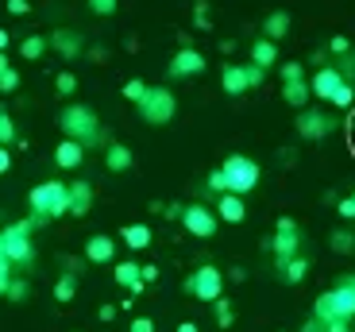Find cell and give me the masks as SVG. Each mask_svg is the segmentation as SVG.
Wrapping results in <instances>:
<instances>
[{
  "instance_id": "obj_54",
  "label": "cell",
  "mask_w": 355,
  "mask_h": 332,
  "mask_svg": "<svg viewBox=\"0 0 355 332\" xmlns=\"http://www.w3.org/2000/svg\"><path fill=\"white\" fill-rule=\"evenodd\" d=\"M97 317H101V321H112V317H116V306H101Z\"/></svg>"
},
{
  "instance_id": "obj_1",
  "label": "cell",
  "mask_w": 355,
  "mask_h": 332,
  "mask_svg": "<svg viewBox=\"0 0 355 332\" xmlns=\"http://www.w3.org/2000/svg\"><path fill=\"white\" fill-rule=\"evenodd\" d=\"M58 124H62L66 139H78L81 147H93L101 139V120L89 105H66L62 116H58Z\"/></svg>"
},
{
  "instance_id": "obj_47",
  "label": "cell",
  "mask_w": 355,
  "mask_h": 332,
  "mask_svg": "<svg viewBox=\"0 0 355 332\" xmlns=\"http://www.w3.org/2000/svg\"><path fill=\"white\" fill-rule=\"evenodd\" d=\"M139 279L147 282V286H151V282H159V267H155V263H147V267H139Z\"/></svg>"
},
{
  "instance_id": "obj_24",
  "label": "cell",
  "mask_w": 355,
  "mask_h": 332,
  "mask_svg": "<svg viewBox=\"0 0 355 332\" xmlns=\"http://www.w3.org/2000/svg\"><path fill=\"white\" fill-rule=\"evenodd\" d=\"M309 81H282V101L290 108H305V101H309Z\"/></svg>"
},
{
  "instance_id": "obj_43",
  "label": "cell",
  "mask_w": 355,
  "mask_h": 332,
  "mask_svg": "<svg viewBox=\"0 0 355 332\" xmlns=\"http://www.w3.org/2000/svg\"><path fill=\"white\" fill-rule=\"evenodd\" d=\"M324 332H352V321H344V317H332V321H324Z\"/></svg>"
},
{
  "instance_id": "obj_15",
  "label": "cell",
  "mask_w": 355,
  "mask_h": 332,
  "mask_svg": "<svg viewBox=\"0 0 355 332\" xmlns=\"http://www.w3.org/2000/svg\"><path fill=\"white\" fill-rule=\"evenodd\" d=\"M112 279L120 282V286L128 290L132 297H139L143 290H147V282L139 279V263H132V259H124V263H116V270H112Z\"/></svg>"
},
{
  "instance_id": "obj_51",
  "label": "cell",
  "mask_w": 355,
  "mask_h": 332,
  "mask_svg": "<svg viewBox=\"0 0 355 332\" xmlns=\"http://www.w3.org/2000/svg\"><path fill=\"white\" fill-rule=\"evenodd\" d=\"M224 279H232V282H243V279H248V270H243V267H228V274H224Z\"/></svg>"
},
{
  "instance_id": "obj_55",
  "label": "cell",
  "mask_w": 355,
  "mask_h": 332,
  "mask_svg": "<svg viewBox=\"0 0 355 332\" xmlns=\"http://www.w3.org/2000/svg\"><path fill=\"white\" fill-rule=\"evenodd\" d=\"M162 213H166L170 220H178V216H182V205H162Z\"/></svg>"
},
{
  "instance_id": "obj_33",
  "label": "cell",
  "mask_w": 355,
  "mask_h": 332,
  "mask_svg": "<svg viewBox=\"0 0 355 332\" xmlns=\"http://www.w3.org/2000/svg\"><path fill=\"white\" fill-rule=\"evenodd\" d=\"M27 294H31L27 279H12V282H8V290H4V297H8V302H27Z\"/></svg>"
},
{
  "instance_id": "obj_30",
  "label": "cell",
  "mask_w": 355,
  "mask_h": 332,
  "mask_svg": "<svg viewBox=\"0 0 355 332\" xmlns=\"http://www.w3.org/2000/svg\"><path fill=\"white\" fill-rule=\"evenodd\" d=\"M213 317H216V324H220V329H232V321H236V313H232V302H224V294L213 302Z\"/></svg>"
},
{
  "instance_id": "obj_31",
  "label": "cell",
  "mask_w": 355,
  "mask_h": 332,
  "mask_svg": "<svg viewBox=\"0 0 355 332\" xmlns=\"http://www.w3.org/2000/svg\"><path fill=\"white\" fill-rule=\"evenodd\" d=\"M54 89L62 93V97H73V93H78V78H73L70 70H62V73H54Z\"/></svg>"
},
{
  "instance_id": "obj_59",
  "label": "cell",
  "mask_w": 355,
  "mask_h": 332,
  "mask_svg": "<svg viewBox=\"0 0 355 332\" xmlns=\"http://www.w3.org/2000/svg\"><path fill=\"white\" fill-rule=\"evenodd\" d=\"M352 201H355V193H352Z\"/></svg>"
},
{
  "instance_id": "obj_34",
  "label": "cell",
  "mask_w": 355,
  "mask_h": 332,
  "mask_svg": "<svg viewBox=\"0 0 355 332\" xmlns=\"http://www.w3.org/2000/svg\"><path fill=\"white\" fill-rule=\"evenodd\" d=\"M278 78L282 81H305V66L302 62H282L278 66Z\"/></svg>"
},
{
  "instance_id": "obj_7",
  "label": "cell",
  "mask_w": 355,
  "mask_h": 332,
  "mask_svg": "<svg viewBox=\"0 0 355 332\" xmlns=\"http://www.w3.org/2000/svg\"><path fill=\"white\" fill-rule=\"evenodd\" d=\"M297 243H302V232H297V220L293 216H278V225H275V240H266V247L275 252V263L278 270L286 267V263L297 255Z\"/></svg>"
},
{
  "instance_id": "obj_21",
  "label": "cell",
  "mask_w": 355,
  "mask_h": 332,
  "mask_svg": "<svg viewBox=\"0 0 355 332\" xmlns=\"http://www.w3.org/2000/svg\"><path fill=\"white\" fill-rule=\"evenodd\" d=\"M290 12H270V16L263 19V39H270V43H278V39L290 35Z\"/></svg>"
},
{
  "instance_id": "obj_23",
  "label": "cell",
  "mask_w": 355,
  "mask_h": 332,
  "mask_svg": "<svg viewBox=\"0 0 355 332\" xmlns=\"http://www.w3.org/2000/svg\"><path fill=\"white\" fill-rule=\"evenodd\" d=\"M275 62H278V43H270V39H259V43H251V66H259V70H270Z\"/></svg>"
},
{
  "instance_id": "obj_42",
  "label": "cell",
  "mask_w": 355,
  "mask_h": 332,
  "mask_svg": "<svg viewBox=\"0 0 355 332\" xmlns=\"http://www.w3.org/2000/svg\"><path fill=\"white\" fill-rule=\"evenodd\" d=\"M8 282H12V263H8V259H0V297H4Z\"/></svg>"
},
{
  "instance_id": "obj_49",
  "label": "cell",
  "mask_w": 355,
  "mask_h": 332,
  "mask_svg": "<svg viewBox=\"0 0 355 332\" xmlns=\"http://www.w3.org/2000/svg\"><path fill=\"white\" fill-rule=\"evenodd\" d=\"M12 171V155H8V147H0V174H8Z\"/></svg>"
},
{
  "instance_id": "obj_36",
  "label": "cell",
  "mask_w": 355,
  "mask_h": 332,
  "mask_svg": "<svg viewBox=\"0 0 355 332\" xmlns=\"http://www.w3.org/2000/svg\"><path fill=\"white\" fill-rule=\"evenodd\" d=\"M120 93H124L128 101H139L143 93H147V81H139V78H132V81H124V85H120Z\"/></svg>"
},
{
  "instance_id": "obj_58",
  "label": "cell",
  "mask_w": 355,
  "mask_h": 332,
  "mask_svg": "<svg viewBox=\"0 0 355 332\" xmlns=\"http://www.w3.org/2000/svg\"><path fill=\"white\" fill-rule=\"evenodd\" d=\"M8 66H12V62H8V54L0 51V70H8Z\"/></svg>"
},
{
  "instance_id": "obj_18",
  "label": "cell",
  "mask_w": 355,
  "mask_h": 332,
  "mask_svg": "<svg viewBox=\"0 0 355 332\" xmlns=\"http://www.w3.org/2000/svg\"><path fill=\"white\" fill-rule=\"evenodd\" d=\"M81 159H85V147H81L78 139H62V143L54 147V162H58L62 171H78Z\"/></svg>"
},
{
  "instance_id": "obj_19",
  "label": "cell",
  "mask_w": 355,
  "mask_h": 332,
  "mask_svg": "<svg viewBox=\"0 0 355 332\" xmlns=\"http://www.w3.org/2000/svg\"><path fill=\"white\" fill-rule=\"evenodd\" d=\"M132 162H135L132 147H124V143H108V147H105V166H108L112 174L132 171Z\"/></svg>"
},
{
  "instance_id": "obj_29",
  "label": "cell",
  "mask_w": 355,
  "mask_h": 332,
  "mask_svg": "<svg viewBox=\"0 0 355 332\" xmlns=\"http://www.w3.org/2000/svg\"><path fill=\"white\" fill-rule=\"evenodd\" d=\"M12 143H16V124H12L8 108L0 105V147H12Z\"/></svg>"
},
{
  "instance_id": "obj_44",
  "label": "cell",
  "mask_w": 355,
  "mask_h": 332,
  "mask_svg": "<svg viewBox=\"0 0 355 332\" xmlns=\"http://www.w3.org/2000/svg\"><path fill=\"white\" fill-rule=\"evenodd\" d=\"M205 186L213 189V193H224V174H220V166H216V171L209 174V182H205Z\"/></svg>"
},
{
  "instance_id": "obj_26",
  "label": "cell",
  "mask_w": 355,
  "mask_h": 332,
  "mask_svg": "<svg viewBox=\"0 0 355 332\" xmlns=\"http://www.w3.org/2000/svg\"><path fill=\"white\" fill-rule=\"evenodd\" d=\"M73 294H78V274H70V270H66L62 279L54 282V302H73Z\"/></svg>"
},
{
  "instance_id": "obj_2",
  "label": "cell",
  "mask_w": 355,
  "mask_h": 332,
  "mask_svg": "<svg viewBox=\"0 0 355 332\" xmlns=\"http://www.w3.org/2000/svg\"><path fill=\"white\" fill-rule=\"evenodd\" d=\"M220 174H224V193H251V189L259 186V178H263V171H259V162L248 159V155H228V159L220 162Z\"/></svg>"
},
{
  "instance_id": "obj_10",
  "label": "cell",
  "mask_w": 355,
  "mask_h": 332,
  "mask_svg": "<svg viewBox=\"0 0 355 332\" xmlns=\"http://www.w3.org/2000/svg\"><path fill=\"white\" fill-rule=\"evenodd\" d=\"M197 73H205V54L197 46H182L170 58V78H197Z\"/></svg>"
},
{
  "instance_id": "obj_14",
  "label": "cell",
  "mask_w": 355,
  "mask_h": 332,
  "mask_svg": "<svg viewBox=\"0 0 355 332\" xmlns=\"http://www.w3.org/2000/svg\"><path fill=\"white\" fill-rule=\"evenodd\" d=\"M116 259V240H112V236H89V240H85V263H97V267H101V263H112Z\"/></svg>"
},
{
  "instance_id": "obj_40",
  "label": "cell",
  "mask_w": 355,
  "mask_h": 332,
  "mask_svg": "<svg viewBox=\"0 0 355 332\" xmlns=\"http://www.w3.org/2000/svg\"><path fill=\"white\" fill-rule=\"evenodd\" d=\"M116 4H120V0H89V12H97V16H112Z\"/></svg>"
},
{
  "instance_id": "obj_46",
  "label": "cell",
  "mask_w": 355,
  "mask_h": 332,
  "mask_svg": "<svg viewBox=\"0 0 355 332\" xmlns=\"http://www.w3.org/2000/svg\"><path fill=\"white\" fill-rule=\"evenodd\" d=\"M128 332H155V321H151V317H135Z\"/></svg>"
},
{
  "instance_id": "obj_37",
  "label": "cell",
  "mask_w": 355,
  "mask_h": 332,
  "mask_svg": "<svg viewBox=\"0 0 355 332\" xmlns=\"http://www.w3.org/2000/svg\"><path fill=\"white\" fill-rule=\"evenodd\" d=\"M193 27H197V31H209V27H213V24H209V4H205V0H201V4H193Z\"/></svg>"
},
{
  "instance_id": "obj_16",
  "label": "cell",
  "mask_w": 355,
  "mask_h": 332,
  "mask_svg": "<svg viewBox=\"0 0 355 332\" xmlns=\"http://www.w3.org/2000/svg\"><path fill=\"white\" fill-rule=\"evenodd\" d=\"M216 220H224V225H240L243 216H248V209H243V198L240 193H220V201H216Z\"/></svg>"
},
{
  "instance_id": "obj_25",
  "label": "cell",
  "mask_w": 355,
  "mask_h": 332,
  "mask_svg": "<svg viewBox=\"0 0 355 332\" xmlns=\"http://www.w3.org/2000/svg\"><path fill=\"white\" fill-rule=\"evenodd\" d=\"M305 274H309V259H305V255L297 252V255H293V259H290V263H286V267H282V279L290 282V286H297V282H302Z\"/></svg>"
},
{
  "instance_id": "obj_11",
  "label": "cell",
  "mask_w": 355,
  "mask_h": 332,
  "mask_svg": "<svg viewBox=\"0 0 355 332\" xmlns=\"http://www.w3.org/2000/svg\"><path fill=\"white\" fill-rule=\"evenodd\" d=\"M340 85H344V78H340L336 66H317V73H313V81H309V93L320 101H329Z\"/></svg>"
},
{
  "instance_id": "obj_48",
  "label": "cell",
  "mask_w": 355,
  "mask_h": 332,
  "mask_svg": "<svg viewBox=\"0 0 355 332\" xmlns=\"http://www.w3.org/2000/svg\"><path fill=\"white\" fill-rule=\"evenodd\" d=\"M27 8H31V0H8V12H12V16H24Z\"/></svg>"
},
{
  "instance_id": "obj_22",
  "label": "cell",
  "mask_w": 355,
  "mask_h": 332,
  "mask_svg": "<svg viewBox=\"0 0 355 332\" xmlns=\"http://www.w3.org/2000/svg\"><path fill=\"white\" fill-rule=\"evenodd\" d=\"M151 228L147 225H124V232H120V243H128V252H143V247H151Z\"/></svg>"
},
{
  "instance_id": "obj_50",
  "label": "cell",
  "mask_w": 355,
  "mask_h": 332,
  "mask_svg": "<svg viewBox=\"0 0 355 332\" xmlns=\"http://www.w3.org/2000/svg\"><path fill=\"white\" fill-rule=\"evenodd\" d=\"M302 332H324V321H317V317H309V321L302 324Z\"/></svg>"
},
{
  "instance_id": "obj_32",
  "label": "cell",
  "mask_w": 355,
  "mask_h": 332,
  "mask_svg": "<svg viewBox=\"0 0 355 332\" xmlns=\"http://www.w3.org/2000/svg\"><path fill=\"white\" fill-rule=\"evenodd\" d=\"M329 101H332L336 108H352V105H355V85H352V81H344V85H340V89L332 93Z\"/></svg>"
},
{
  "instance_id": "obj_28",
  "label": "cell",
  "mask_w": 355,
  "mask_h": 332,
  "mask_svg": "<svg viewBox=\"0 0 355 332\" xmlns=\"http://www.w3.org/2000/svg\"><path fill=\"white\" fill-rule=\"evenodd\" d=\"M19 54H24V58H31V62H35V58H43V54H46V39L43 35H27L24 43H19Z\"/></svg>"
},
{
  "instance_id": "obj_5",
  "label": "cell",
  "mask_w": 355,
  "mask_h": 332,
  "mask_svg": "<svg viewBox=\"0 0 355 332\" xmlns=\"http://www.w3.org/2000/svg\"><path fill=\"white\" fill-rule=\"evenodd\" d=\"M139 116L147 120V124H170L174 120V108H178V101H174V93L166 89V85H147V93H143L139 101Z\"/></svg>"
},
{
  "instance_id": "obj_57",
  "label": "cell",
  "mask_w": 355,
  "mask_h": 332,
  "mask_svg": "<svg viewBox=\"0 0 355 332\" xmlns=\"http://www.w3.org/2000/svg\"><path fill=\"white\" fill-rule=\"evenodd\" d=\"M8 43H12V39H8V31L0 27V51H8Z\"/></svg>"
},
{
  "instance_id": "obj_12",
  "label": "cell",
  "mask_w": 355,
  "mask_h": 332,
  "mask_svg": "<svg viewBox=\"0 0 355 332\" xmlns=\"http://www.w3.org/2000/svg\"><path fill=\"white\" fill-rule=\"evenodd\" d=\"M297 132H302V139H324V135L332 132V116H324V112H302L297 116Z\"/></svg>"
},
{
  "instance_id": "obj_56",
  "label": "cell",
  "mask_w": 355,
  "mask_h": 332,
  "mask_svg": "<svg viewBox=\"0 0 355 332\" xmlns=\"http://www.w3.org/2000/svg\"><path fill=\"white\" fill-rule=\"evenodd\" d=\"M178 332H201V329H197L193 321H182V324H178Z\"/></svg>"
},
{
  "instance_id": "obj_9",
  "label": "cell",
  "mask_w": 355,
  "mask_h": 332,
  "mask_svg": "<svg viewBox=\"0 0 355 332\" xmlns=\"http://www.w3.org/2000/svg\"><path fill=\"white\" fill-rule=\"evenodd\" d=\"M329 306H332V317L352 321L355 317V274H344V279L329 290Z\"/></svg>"
},
{
  "instance_id": "obj_41",
  "label": "cell",
  "mask_w": 355,
  "mask_h": 332,
  "mask_svg": "<svg viewBox=\"0 0 355 332\" xmlns=\"http://www.w3.org/2000/svg\"><path fill=\"white\" fill-rule=\"evenodd\" d=\"M336 213L344 216V220H355V201L352 198H340L336 201Z\"/></svg>"
},
{
  "instance_id": "obj_13",
  "label": "cell",
  "mask_w": 355,
  "mask_h": 332,
  "mask_svg": "<svg viewBox=\"0 0 355 332\" xmlns=\"http://www.w3.org/2000/svg\"><path fill=\"white\" fill-rule=\"evenodd\" d=\"M46 46H51L54 54H62L66 62H70V58H81V35L78 31H66V27H58V31L46 39Z\"/></svg>"
},
{
  "instance_id": "obj_4",
  "label": "cell",
  "mask_w": 355,
  "mask_h": 332,
  "mask_svg": "<svg viewBox=\"0 0 355 332\" xmlns=\"http://www.w3.org/2000/svg\"><path fill=\"white\" fill-rule=\"evenodd\" d=\"M31 220H16V225H8L4 232H0V240H4V259L12 263V267H31L35 263V243H31Z\"/></svg>"
},
{
  "instance_id": "obj_38",
  "label": "cell",
  "mask_w": 355,
  "mask_h": 332,
  "mask_svg": "<svg viewBox=\"0 0 355 332\" xmlns=\"http://www.w3.org/2000/svg\"><path fill=\"white\" fill-rule=\"evenodd\" d=\"M0 89H4V93H16L19 89V73L12 70V66H8V70H0Z\"/></svg>"
},
{
  "instance_id": "obj_3",
  "label": "cell",
  "mask_w": 355,
  "mask_h": 332,
  "mask_svg": "<svg viewBox=\"0 0 355 332\" xmlns=\"http://www.w3.org/2000/svg\"><path fill=\"white\" fill-rule=\"evenodd\" d=\"M27 205H31V213H43L46 220H54V216H66V209H70V189H66V182H39L31 193H27Z\"/></svg>"
},
{
  "instance_id": "obj_20",
  "label": "cell",
  "mask_w": 355,
  "mask_h": 332,
  "mask_svg": "<svg viewBox=\"0 0 355 332\" xmlns=\"http://www.w3.org/2000/svg\"><path fill=\"white\" fill-rule=\"evenodd\" d=\"M220 85H224V93H228V97H240V93H248V66H224Z\"/></svg>"
},
{
  "instance_id": "obj_52",
  "label": "cell",
  "mask_w": 355,
  "mask_h": 332,
  "mask_svg": "<svg viewBox=\"0 0 355 332\" xmlns=\"http://www.w3.org/2000/svg\"><path fill=\"white\" fill-rule=\"evenodd\" d=\"M309 62H313V66H329V51H313Z\"/></svg>"
},
{
  "instance_id": "obj_53",
  "label": "cell",
  "mask_w": 355,
  "mask_h": 332,
  "mask_svg": "<svg viewBox=\"0 0 355 332\" xmlns=\"http://www.w3.org/2000/svg\"><path fill=\"white\" fill-rule=\"evenodd\" d=\"M85 58H93V62H105V58H108V51H105V46H93V51H89Z\"/></svg>"
},
{
  "instance_id": "obj_27",
  "label": "cell",
  "mask_w": 355,
  "mask_h": 332,
  "mask_svg": "<svg viewBox=\"0 0 355 332\" xmlns=\"http://www.w3.org/2000/svg\"><path fill=\"white\" fill-rule=\"evenodd\" d=\"M329 247H332V252H340V255L355 252V232H347V228H336V232L329 236Z\"/></svg>"
},
{
  "instance_id": "obj_6",
  "label": "cell",
  "mask_w": 355,
  "mask_h": 332,
  "mask_svg": "<svg viewBox=\"0 0 355 332\" xmlns=\"http://www.w3.org/2000/svg\"><path fill=\"white\" fill-rule=\"evenodd\" d=\"M182 290L193 294L197 302H216V297L224 294V270L213 267V263H205V267H197L193 274L182 282Z\"/></svg>"
},
{
  "instance_id": "obj_8",
  "label": "cell",
  "mask_w": 355,
  "mask_h": 332,
  "mask_svg": "<svg viewBox=\"0 0 355 332\" xmlns=\"http://www.w3.org/2000/svg\"><path fill=\"white\" fill-rule=\"evenodd\" d=\"M182 225H186L189 236H197V240H209V236H216V228H220V220H216L213 209L205 205H182V216H178Z\"/></svg>"
},
{
  "instance_id": "obj_39",
  "label": "cell",
  "mask_w": 355,
  "mask_h": 332,
  "mask_svg": "<svg viewBox=\"0 0 355 332\" xmlns=\"http://www.w3.org/2000/svg\"><path fill=\"white\" fill-rule=\"evenodd\" d=\"M347 51H352V39H347V35H332L329 39V54H336V58H340V54H347Z\"/></svg>"
},
{
  "instance_id": "obj_45",
  "label": "cell",
  "mask_w": 355,
  "mask_h": 332,
  "mask_svg": "<svg viewBox=\"0 0 355 332\" xmlns=\"http://www.w3.org/2000/svg\"><path fill=\"white\" fill-rule=\"evenodd\" d=\"M266 70H259V66H248V89H255V85H263Z\"/></svg>"
},
{
  "instance_id": "obj_17",
  "label": "cell",
  "mask_w": 355,
  "mask_h": 332,
  "mask_svg": "<svg viewBox=\"0 0 355 332\" xmlns=\"http://www.w3.org/2000/svg\"><path fill=\"white\" fill-rule=\"evenodd\" d=\"M70 209H66V213L70 216H85L89 209H93V186H89V182H70Z\"/></svg>"
},
{
  "instance_id": "obj_35",
  "label": "cell",
  "mask_w": 355,
  "mask_h": 332,
  "mask_svg": "<svg viewBox=\"0 0 355 332\" xmlns=\"http://www.w3.org/2000/svg\"><path fill=\"white\" fill-rule=\"evenodd\" d=\"M336 70H340V78H344V81H355V46H352L347 54H340V66H336Z\"/></svg>"
}]
</instances>
